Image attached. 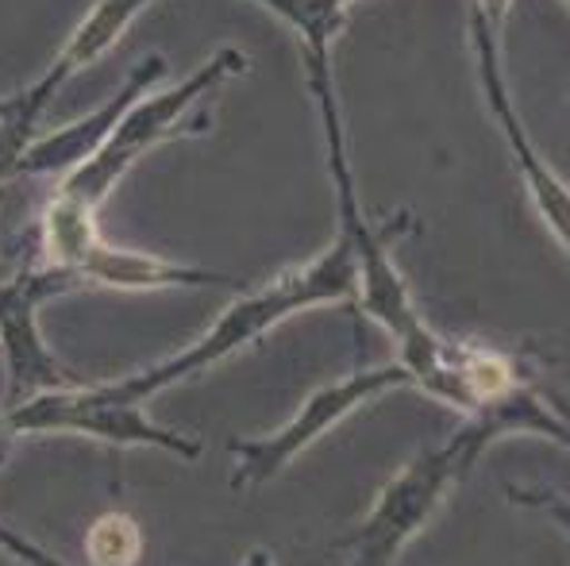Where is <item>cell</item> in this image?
I'll return each mask as SVG.
<instances>
[{
	"label": "cell",
	"mask_w": 570,
	"mask_h": 566,
	"mask_svg": "<svg viewBox=\"0 0 570 566\" xmlns=\"http://www.w3.org/2000/svg\"><path fill=\"white\" fill-rule=\"evenodd\" d=\"M301 58H305V81L324 128V155H328V173L335 189V228L351 239V251H355V270H358L355 305L390 331L393 344H397V363L413 374V386H424L440 370L443 355L451 347V336L435 331L424 320L413 294H409L405 274L393 262V239H401L413 228V216L397 212L385 224L366 216L355 189V173H351L347 128H343V108H340V93H335L332 51H301Z\"/></svg>",
	"instance_id": "cell-1"
},
{
	"label": "cell",
	"mask_w": 570,
	"mask_h": 566,
	"mask_svg": "<svg viewBox=\"0 0 570 566\" xmlns=\"http://www.w3.org/2000/svg\"><path fill=\"white\" fill-rule=\"evenodd\" d=\"M509 431H535L543 439H556L570 451V420L559 416L551 401L535 386H524L509 394L505 401H493L485 409L466 416V424L440 447H428L413 463L397 470V478L379 494L366 520L355 528V536L343 539L347 566H393L397 555L413 544V536L435 516L443 497L466 478V470L482 459L493 439Z\"/></svg>",
	"instance_id": "cell-2"
},
{
	"label": "cell",
	"mask_w": 570,
	"mask_h": 566,
	"mask_svg": "<svg viewBox=\"0 0 570 566\" xmlns=\"http://www.w3.org/2000/svg\"><path fill=\"white\" fill-rule=\"evenodd\" d=\"M355 294H358L355 251H351V239L335 228L328 251L316 255L313 262L297 266V270L278 274V278L250 289V294H243L239 301H232L228 309L216 316L205 336L193 339L189 347H181L178 355L147 366V370L124 374V378H116V381H100V386H105V394L120 397V401L147 405L150 397H158L163 389L178 386V381L193 378V374L239 355L243 347L263 339L266 331H274L282 320H289V316L316 309V305L355 301Z\"/></svg>",
	"instance_id": "cell-3"
},
{
	"label": "cell",
	"mask_w": 570,
	"mask_h": 566,
	"mask_svg": "<svg viewBox=\"0 0 570 566\" xmlns=\"http://www.w3.org/2000/svg\"><path fill=\"white\" fill-rule=\"evenodd\" d=\"M247 70H250L247 54L236 51V47H220L205 66H197V70L186 73L181 81L142 93L139 101L128 108L120 128L112 131L105 151H100L94 162H86L81 170L66 173V178L58 181V197H70V201L97 212V208L108 201V193L124 181V173H128L142 155H150L155 147L170 143V139H178V136H193L197 128L205 131V120H189V112L200 108V101H208L228 78L247 73Z\"/></svg>",
	"instance_id": "cell-4"
},
{
	"label": "cell",
	"mask_w": 570,
	"mask_h": 566,
	"mask_svg": "<svg viewBox=\"0 0 570 566\" xmlns=\"http://www.w3.org/2000/svg\"><path fill=\"white\" fill-rule=\"evenodd\" d=\"M16 436H86L108 447H150V451L200 459L205 444L158 424L142 405L105 394V386H66L39 394L0 413V439Z\"/></svg>",
	"instance_id": "cell-5"
},
{
	"label": "cell",
	"mask_w": 570,
	"mask_h": 566,
	"mask_svg": "<svg viewBox=\"0 0 570 566\" xmlns=\"http://www.w3.org/2000/svg\"><path fill=\"white\" fill-rule=\"evenodd\" d=\"M413 386V374L401 363H385L371 366V370L358 374H343V378L328 381V386L313 389L308 401L293 413L289 424H282L271 436H255V439H232L228 455L236 459L232 470V486L247 489V486H266L289 466L297 455H305L324 431H332L340 420H347L355 409H363L366 401L390 394V389Z\"/></svg>",
	"instance_id": "cell-6"
},
{
	"label": "cell",
	"mask_w": 570,
	"mask_h": 566,
	"mask_svg": "<svg viewBox=\"0 0 570 566\" xmlns=\"http://www.w3.org/2000/svg\"><path fill=\"white\" fill-rule=\"evenodd\" d=\"M78 286L81 281L70 270L47 262H31L16 270V278L0 281V351L8 366L4 409L50 394V389L78 386V374L66 370L39 331V309Z\"/></svg>",
	"instance_id": "cell-7"
},
{
	"label": "cell",
	"mask_w": 570,
	"mask_h": 566,
	"mask_svg": "<svg viewBox=\"0 0 570 566\" xmlns=\"http://www.w3.org/2000/svg\"><path fill=\"white\" fill-rule=\"evenodd\" d=\"M498 31L485 23V16L478 12V4H471V51H474V70H478V86H482V97L490 105L493 120H498L501 136H505V147L513 155V166L524 181V193L532 208L540 212L543 228L559 239V247L570 255V186L551 170V162L540 155L532 131L517 112L513 97H509L505 73H501V43Z\"/></svg>",
	"instance_id": "cell-8"
},
{
	"label": "cell",
	"mask_w": 570,
	"mask_h": 566,
	"mask_svg": "<svg viewBox=\"0 0 570 566\" xmlns=\"http://www.w3.org/2000/svg\"><path fill=\"white\" fill-rule=\"evenodd\" d=\"M166 78V58L163 54H147L142 62L131 70V78L120 86V93L108 97L105 105L94 108L89 116L73 123H62L58 131H47L31 143V151L20 162V178H58L81 170L86 162L105 151V143L112 139V131L120 128V120L128 116V108L139 101L142 93L158 86Z\"/></svg>",
	"instance_id": "cell-9"
},
{
	"label": "cell",
	"mask_w": 570,
	"mask_h": 566,
	"mask_svg": "<svg viewBox=\"0 0 570 566\" xmlns=\"http://www.w3.org/2000/svg\"><path fill=\"white\" fill-rule=\"evenodd\" d=\"M81 286H105V289H128V294H150V289H197V286H243L239 278L205 266H186L174 258H158L150 251H131L97 239L81 262L73 266Z\"/></svg>",
	"instance_id": "cell-10"
},
{
	"label": "cell",
	"mask_w": 570,
	"mask_h": 566,
	"mask_svg": "<svg viewBox=\"0 0 570 566\" xmlns=\"http://www.w3.org/2000/svg\"><path fill=\"white\" fill-rule=\"evenodd\" d=\"M147 4L150 0H97V4L89 8L86 20L78 23V31L66 39V47L58 51L55 62H50V70L39 81H31V93L47 105L73 73L94 66L100 54H108L116 43H120V36L131 28V20H136Z\"/></svg>",
	"instance_id": "cell-11"
},
{
	"label": "cell",
	"mask_w": 570,
	"mask_h": 566,
	"mask_svg": "<svg viewBox=\"0 0 570 566\" xmlns=\"http://www.w3.org/2000/svg\"><path fill=\"white\" fill-rule=\"evenodd\" d=\"M301 39V51H332L335 36L347 28V8L340 0H255Z\"/></svg>",
	"instance_id": "cell-12"
},
{
	"label": "cell",
	"mask_w": 570,
	"mask_h": 566,
	"mask_svg": "<svg viewBox=\"0 0 570 566\" xmlns=\"http://www.w3.org/2000/svg\"><path fill=\"white\" fill-rule=\"evenodd\" d=\"M43 112L47 105L31 93V86L20 89L16 97H8V108L0 116V189L12 178H20V162L39 139V116Z\"/></svg>",
	"instance_id": "cell-13"
},
{
	"label": "cell",
	"mask_w": 570,
	"mask_h": 566,
	"mask_svg": "<svg viewBox=\"0 0 570 566\" xmlns=\"http://www.w3.org/2000/svg\"><path fill=\"white\" fill-rule=\"evenodd\" d=\"M142 532L128 513H105L86 532V559L94 566H136Z\"/></svg>",
	"instance_id": "cell-14"
},
{
	"label": "cell",
	"mask_w": 570,
	"mask_h": 566,
	"mask_svg": "<svg viewBox=\"0 0 570 566\" xmlns=\"http://www.w3.org/2000/svg\"><path fill=\"white\" fill-rule=\"evenodd\" d=\"M0 552H8L23 566H66L62 559H55L47 547H39L36 539H28L23 532H16L12 524H4V520H0Z\"/></svg>",
	"instance_id": "cell-15"
},
{
	"label": "cell",
	"mask_w": 570,
	"mask_h": 566,
	"mask_svg": "<svg viewBox=\"0 0 570 566\" xmlns=\"http://www.w3.org/2000/svg\"><path fill=\"white\" fill-rule=\"evenodd\" d=\"M509 497H517V502H521V505H535V509H548L551 516H556L559 524H567V528H570V509H567V505H559L556 497L528 494V489H509Z\"/></svg>",
	"instance_id": "cell-16"
},
{
	"label": "cell",
	"mask_w": 570,
	"mask_h": 566,
	"mask_svg": "<svg viewBox=\"0 0 570 566\" xmlns=\"http://www.w3.org/2000/svg\"><path fill=\"white\" fill-rule=\"evenodd\" d=\"M471 4H478V12L485 16V23H490V28L501 36V23H505V8H509V0H471Z\"/></svg>",
	"instance_id": "cell-17"
},
{
	"label": "cell",
	"mask_w": 570,
	"mask_h": 566,
	"mask_svg": "<svg viewBox=\"0 0 570 566\" xmlns=\"http://www.w3.org/2000/svg\"><path fill=\"white\" fill-rule=\"evenodd\" d=\"M243 566H274V559H271V552H266V547H255V552H247Z\"/></svg>",
	"instance_id": "cell-18"
},
{
	"label": "cell",
	"mask_w": 570,
	"mask_h": 566,
	"mask_svg": "<svg viewBox=\"0 0 570 566\" xmlns=\"http://www.w3.org/2000/svg\"><path fill=\"white\" fill-rule=\"evenodd\" d=\"M8 444H12V439H0V466H4V459H8Z\"/></svg>",
	"instance_id": "cell-19"
},
{
	"label": "cell",
	"mask_w": 570,
	"mask_h": 566,
	"mask_svg": "<svg viewBox=\"0 0 570 566\" xmlns=\"http://www.w3.org/2000/svg\"><path fill=\"white\" fill-rule=\"evenodd\" d=\"M4 108H8V97H0V116H4Z\"/></svg>",
	"instance_id": "cell-20"
},
{
	"label": "cell",
	"mask_w": 570,
	"mask_h": 566,
	"mask_svg": "<svg viewBox=\"0 0 570 566\" xmlns=\"http://www.w3.org/2000/svg\"><path fill=\"white\" fill-rule=\"evenodd\" d=\"M0 201H4V189H0Z\"/></svg>",
	"instance_id": "cell-21"
}]
</instances>
